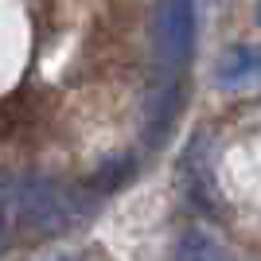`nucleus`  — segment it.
Here are the masks:
<instances>
[{"instance_id":"nucleus-2","label":"nucleus","mask_w":261,"mask_h":261,"mask_svg":"<svg viewBox=\"0 0 261 261\" xmlns=\"http://www.w3.org/2000/svg\"><path fill=\"white\" fill-rule=\"evenodd\" d=\"M148 39H152V55L164 74H179L195 43V0H156L152 20H148Z\"/></svg>"},{"instance_id":"nucleus-5","label":"nucleus","mask_w":261,"mask_h":261,"mask_svg":"<svg viewBox=\"0 0 261 261\" xmlns=\"http://www.w3.org/2000/svg\"><path fill=\"white\" fill-rule=\"evenodd\" d=\"M184 179H187V191L203 211H215V195H211V172H207V133H195V141L184 156Z\"/></svg>"},{"instance_id":"nucleus-3","label":"nucleus","mask_w":261,"mask_h":261,"mask_svg":"<svg viewBox=\"0 0 261 261\" xmlns=\"http://www.w3.org/2000/svg\"><path fill=\"white\" fill-rule=\"evenodd\" d=\"M179 101H184V90H179L175 74H164L148 90V98H144V141L152 148H160L168 141V133H172L175 117H179Z\"/></svg>"},{"instance_id":"nucleus-4","label":"nucleus","mask_w":261,"mask_h":261,"mask_svg":"<svg viewBox=\"0 0 261 261\" xmlns=\"http://www.w3.org/2000/svg\"><path fill=\"white\" fill-rule=\"evenodd\" d=\"M253 78H261V47H253V43L230 47L215 63L218 86H242V82H253Z\"/></svg>"},{"instance_id":"nucleus-7","label":"nucleus","mask_w":261,"mask_h":261,"mask_svg":"<svg viewBox=\"0 0 261 261\" xmlns=\"http://www.w3.org/2000/svg\"><path fill=\"white\" fill-rule=\"evenodd\" d=\"M175 257H226V250L211 242V234H203V230H187L175 246Z\"/></svg>"},{"instance_id":"nucleus-6","label":"nucleus","mask_w":261,"mask_h":261,"mask_svg":"<svg viewBox=\"0 0 261 261\" xmlns=\"http://www.w3.org/2000/svg\"><path fill=\"white\" fill-rule=\"evenodd\" d=\"M133 175H137V160H133L129 152H121V156H109L106 164H98L90 187H94L98 195H113V191H121V187L129 184Z\"/></svg>"},{"instance_id":"nucleus-1","label":"nucleus","mask_w":261,"mask_h":261,"mask_svg":"<svg viewBox=\"0 0 261 261\" xmlns=\"http://www.w3.org/2000/svg\"><path fill=\"white\" fill-rule=\"evenodd\" d=\"M4 191L16 199L20 222L39 230V234H63L66 226L82 222L90 211L98 207V191L94 187H66L59 179H51V175L8 179Z\"/></svg>"},{"instance_id":"nucleus-8","label":"nucleus","mask_w":261,"mask_h":261,"mask_svg":"<svg viewBox=\"0 0 261 261\" xmlns=\"http://www.w3.org/2000/svg\"><path fill=\"white\" fill-rule=\"evenodd\" d=\"M257 23H261V0H257Z\"/></svg>"}]
</instances>
